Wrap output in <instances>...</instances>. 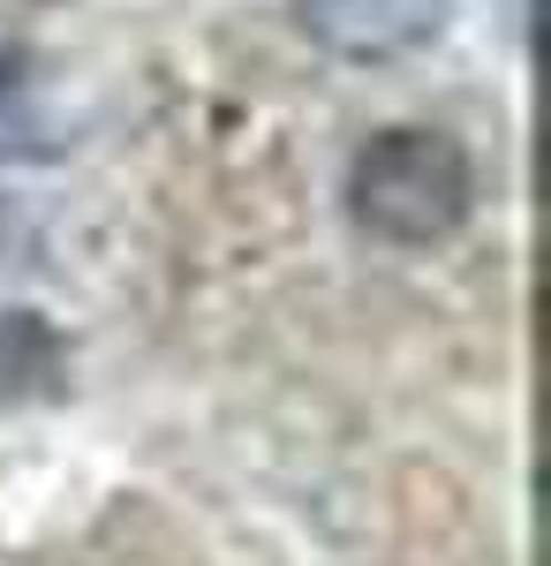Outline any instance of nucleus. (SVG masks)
<instances>
[{
  "label": "nucleus",
  "instance_id": "f257e3e1",
  "mask_svg": "<svg viewBox=\"0 0 551 566\" xmlns=\"http://www.w3.org/2000/svg\"><path fill=\"white\" fill-rule=\"evenodd\" d=\"M347 219L385 242V250H430L446 234H461L476 212V159L454 129L430 122H401L378 129L355 159H347Z\"/></svg>",
  "mask_w": 551,
  "mask_h": 566
},
{
  "label": "nucleus",
  "instance_id": "f03ea898",
  "mask_svg": "<svg viewBox=\"0 0 551 566\" xmlns=\"http://www.w3.org/2000/svg\"><path fill=\"white\" fill-rule=\"evenodd\" d=\"M295 23L340 61H408L446 39L454 0H295Z\"/></svg>",
  "mask_w": 551,
  "mask_h": 566
},
{
  "label": "nucleus",
  "instance_id": "7ed1b4c3",
  "mask_svg": "<svg viewBox=\"0 0 551 566\" xmlns=\"http://www.w3.org/2000/svg\"><path fill=\"white\" fill-rule=\"evenodd\" d=\"M61 386V340L39 310H0V400Z\"/></svg>",
  "mask_w": 551,
  "mask_h": 566
},
{
  "label": "nucleus",
  "instance_id": "20e7f679",
  "mask_svg": "<svg viewBox=\"0 0 551 566\" xmlns=\"http://www.w3.org/2000/svg\"><path fill=\"white\" fill-rule=\"evenodd\" d=\"M8 98H15V76H8V61H0V114H8Z\"/></svg>",
  "mask_w": 551,
  "mask_h": 566
}]
</instances>
